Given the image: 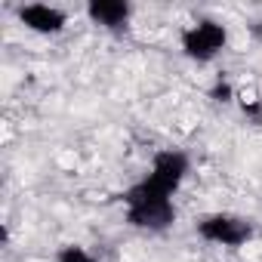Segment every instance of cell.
I'll use <instances>...</instances> for the list:
<instances>
[{
	"label": "cell",
	"mask_w": 262,
	"mask_h": 262,
	"mask_svg": "<svg viewBox=\"0 0 262 262\" xmlns=\"http://www.w3.org/2000/svg\"><path fill=\"white\" fill-rule=\"evenodd\" d=\"M194 231L201 241H207L213 247L237 250V247H247L253 241L256 228L247 216H237V213H207L194 222Z\"/></svg>",
	"instance_id": "3"
},
{
	"label": "cell",
	"mask_w": 262,
	"mask_h": 262,
	"mask_svg": "<svg viewBox=\"0 0 262 262\" xmlns=\"http://www.w3.org/2000/svg\"><path fill=\"white\" fill-rule=\"evenodd\" d=\"M123 216L126 222L139 228V231H148V234H161V231H170L176 225V204H173V194L167 188H161L151 176H142L139 182H133L123 194Z\"/></svg>",
	"instance_id": "1"
},
{
	"label": "cell",
	"mask_w": 262,
	"mask_h": 262,
	"mask_svg": "<svg viewBox=\"0 0 262 262\" xmlns=\"http://www.w3.org/2000/svg\"><path fill=\"white\" fill-rule=\"evenodd\" d=\"M16 19L34 31V34H43V37H53V34H62L68 28V13L53 7V4H25L16 10Z\"/></svg>",
	"instance_id": "5"
},
{
	"label": "cell",
	"mask_w": 262,
	"mask_h": 262,
	"mask_svg": "<svg viewBox=\"0 0 262 262\" xmlns=\"http://www.w3.org/2000/svg\"><path fill=\"white\" fill-rule=\"evenodd\" d=\"M234 96H237V93H234L231 80H228L225 74H216V80H213V86H210V99H213V102H219V105H228Z\"/></svg>",
	"instance_id": "8"
},
{
	"label": "cell",
	"mask_w": 262,
	"mask_h": 262,
	"mask_svg": "<svg viewBox=\"0 0 262 262\" xmlns=\"http://www.w3.org/2000/svg\"><path fill=\"white\" fill-rule=\"evenodd\" d=\"M56 262H99V259L80 244H62L56 250Z\"/></svg>",
	"instance_id": "7"
},
{
	"label": "cell",
	"mask_w": 262,
	"mask_h": 262,
	"mask_svg": "<svg viewBox=\"0 0 262 262\" xmlns=\"http://www.w3.org/2000/svg\"><path fill=\"white\" fill-rule=\"evenodd\" d=\"M86 19L111 34H123L133 22V4H126V0H90Z\"/></svg>",
	"instance_id": "6"
},
{
	"label": "cell",
	"mask_w": 262,
	"mask_h": 262,
	"mask_svg": "<svg viewBox=\"0 0 262 262\" xmlns=\"http://www.w3.org/2000/svg\"><path fill=\"white\" fill-rule=\"evenodd\" d=\"M228 47V28L216 19H198L191 25L182 28L179 34V50L185 59L198 62V65H207L213 59H219Z\"/></svg>",
	"instance_id": "2"
},
{
	"label": "cell",
	"mask_w": 262,
	"mask_h": 262,
	"mask_svg": "<svg viewBox=\"0 0 262 262\" xmlns=\"http://www.w3.org/2000/svg\"><path fill=\"white\" fill-rule=\"evenodd\" d=\"M241 108H244V114H247L253 123H262V99H244Z\"/></svg>",
	"instance_id": "9"
},
{
	"label": "cell",
	"mask_w": 262,
	"mask_h": 262,
	"mask_svg": "<svg viewBox=\"0 0 262 262\" xmlns=\"http://www.w3.org/2000/svg\"><path fill=\"white\" fill-rule=\"evenodd\" d=\"M191 173V158L182 148H161L151 158V167L145 176H151L161 188H167L170 194H176L185 182V176Z\"/></svg>",
	"instance_id": "4"
}]
</instances>
